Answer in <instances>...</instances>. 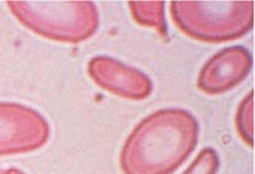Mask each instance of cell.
I'll use <instances>...</instances> for the list:
<instances>
[{
    "instance_id": "cell-4",
    "label": "cell",
    "mask_w": 255,
    "mask_h": 174,
    "mask_svg": "<svg viewBox=\"0 0 255 174\" xmlns=\"http://www.w3.org/2000/svg\"><path fill=\"white\" fill-rule=\"evenodd\" d=\"M51 128L31 107L0 102V156L35 151L48 142Z\"/></svg>"
},
{
    "instance_id": "cell-2",
    "label": "cell",
    "mask_w": 255,
    "mask_h": 174,
    "mask_svg": "<svg viewBox=\"0 0 255 174\" xmlns=\"http://www.w3.org/2000/svg\"><path fill=\"white\" fill-rule=\"evenodd\" d=\"M170 12L183 34L204 43L232 42L254 25V1H171Z\"/></svg>"
},
{
    "instance_id": "cell-5",
    "label": "cell",
    "mask_w": 255,
    "mask_h": 174,
    "mask_svg": "<svg viewBox=\"0 0 255 174\" xmlns=\"http://www.w3.org/2000/svg\"><path fill=\"white\" fill-rule=\"evenodd\" d=\"M88 75L95 84L126 100H144L152 93L153 83L142 71L108 56H96L88 62Z\"/></svg>"
},
{
    "instance_id": "cell-6",
    "label": "cell",
    "mask_w": 255,
    "mask_h": 174,
    "mask_svg": "<svg viewBox=\"0 0 255 174\" xmlns=\"http://www.w3.org/2000/svg\"><path fill=\"white\" fill-rule=\"evenodd\" d=\"M253 58L244 47L222 49L204 64L197 79L201 92L210 96L223 94L239 85L252 70Z\"/></svg>"
},
{
    "instance_id": "cell-7",
    "label": "cell",
    "mask_w": 255,
    "mask_h": 174,
    "mask_svg": "<svg viewBox=\"0 0 255 174\" xmlns=\"http://www.w3.org/2000/svg\"><path fill=\"white\" fill-rule=\"evenodd\" d=\"M127 4L137 25L154 29L162 38L167 35L163 1H128Z\"/></svg>"
},
{
    "instance_id": "cell-9",
    "label": "cell",
    "mask_w": 255,
    "mask_h": 174,
    "mask_svg": "<svg viewBox=\"0 0 255 174\" xmlns=\"http://www.w3.org/2000/svg\"><path fill=\"white\" fill-rule=\"evenodd\" d=\"M219 165L220 160L218 152L214 148L207 147L201 150L183 174H217Z\"/></svg>"
},
{
    "instance_id": "cell-3",
    "label": "cell",
    "mask_w": 255,
    "mask_h": 174,
    "mask_svg": "<svg viewBox=\"0 0 255 174\" xmlns=\"http://www.w3.org/2000/svg\"><path fill=\"white\" fill-rule=\"evenodd\" d=\"M6 5L25 27L55 42H84L99 26L92 1H6Z\"/></svg>"
},
{
    "instance_id": "cell-8",
    "label": "cell",
    "mask_w": 255,
    "mask_h": 174,
    "mask_svg": "<svg viewBox=\"0 0 255 174\" xmlns=\"http://www.w3.org/2000/svg\"><path fill=\"white\" fill-rule=\"evenodd\" d=\"M236 130L249 147L254 146V92H250L236 111Z\"/></svg>"
},
{
    "instance_id": "cell-10",
    "label": "cell",
    "mask_w": 255,
    "mask_h": 174,
    "mask_svg": "<svg viewBox=\"0 0 255 174\" xmlns=\"http://www.w3.org/2000/svg\"><path fill=\"white\" fill-rule=\"evenodd\" d=\"M3 174H25V173H22V172L19 171V169H17V168H9V169H6Z\"/></svg>"
},
{
    "instance_id": "cell-1",
    "label": "cell",
    "mask_w": 255,
    "mask_h": 174,
    "mask_svg": "<svg viewBox=\"0 0 255 174\" xmlns=\"http://www.w3.org/2000/svg\"><path fill=\"white\" fill-rule=\"evenodd\" d=\"M200 126L183 109H163L129 133L120 156L123 174H171L197 146Z\"/></svg>"
}]
</instances>
